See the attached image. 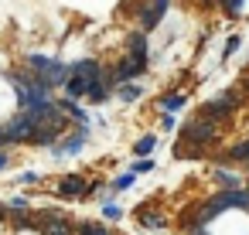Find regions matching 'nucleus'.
Instances as JSON below:
<instances>
[{
	"instance_id": "nucleus-1",
	"label": "nucleus",
	"mask_w": 249,
	"mask_h": 235,
	"mask_svg": "<svg viewBox=\"0 0 249 235\" xmlns=\"http://www.w3.org/2000/svg\"><path fill=\"white\" fill-rule=\"evenodd\" d=\"M215 140H218V123L208 119V116H198V119H191V123L181 130V140H178L174 153H178V157L201 153V150H208Z\"/></svg>"
},
{
	"instance_id": "nucleus-2",
	"label": "nucleus",
	"mask_w": 249,
	"mask_h": 235,
	"mask_svg": "<svg viewBox=\"0 0 249 235\" xmlns=\"http://www.w3.org/2000/svg\"><path fill=\"white\" fill-rule=\"evenodd\" d=\"M28 68H31L35 79L45 82L48 89L65 85V79H69V65H62V62H55V58H45V55H28Z\"/></svg>"
},
{
	"instance_id": "nucleus-3",
	"label": "nucleus",
	"mask_w": 249,
	"mask_h": 235,
	"mask_svg": "<svg viewBox=\"0 0 249 235\" xmlns=\"http://www.w3.org/2000/svg\"><path fill=\"white\" fill-rule=\"evenodd\" d=\"M235 109H239V92L232 89V92H222V96L208 99V102L201 106V116H208V119H215V123H225Z\"/></svg>"
},
{
	"instance_id": "nucleus-4",
	"label": "nucleus",
	"mask_w": 249,
	"mask_h": 235,
	"mask_svg": "<svg viewBox=\"0 0 249 235\" xmlns=\"http://www.w3.org/2000/svg\"><path fill=\"white\" fill-rule=\"evenodd\" d=\"M4 130H7V140H11V143H31V136H35V130H38V119H35L28 109H21L14 119L4 123Z\"/></svg>"
},
{
	"instance_id": "nucleus-5",
	"label": "nucleus",
	"mask_w": 249,
	"mask_h": 235,
	"mask_svg": "<svg viewBox=\"0 0 249 235\" xmlns=\"http://www.w3.org/2000/svg\"><path fill=\"white\" fill-rule=\"evenodd\" d=\"M167 7H171V0H140V7H137V21H140V31H154L160 21H164V14H167Z\"/></svg>"
},
{
	"instance_id": "nucleus-6",
	"label": "nucleus",
	"mask_w": 249,
	"mask_h": 235,
	"mask_svg": "<svg viewBox=\"0 0 249 235\" xmlns=\"http://www.w3.org/2000/svg\"><path fill=\"white\" fill-rule=\"evenodd\" d=\"M38 225H41V235H75L72 221H69L62 211H45V215L38 218Z\"/></svg>"
},
{
	"instance_id": "nucleus-7",
	"label": "nucleus",
	"mask_w": 249,
	"mask_h": 235,
	"mask_svg": "<svg viewBox=\"0 0 249 235\" xmlns=\"http://www.w3.org/2000/svg\"><path fill=\"white\" fill-rule=\"evenodd\" d=\"M143 72H147V68L137 65V62L126 55V58H120V62L113 65V82H116V85H123V82H137V75H143Z\"/></svg>"
},
{
	"instance_id": "nucleus-8",
	"label": "nucleus",
	"mask_w": 249,
	"mask_h": 235,
	"mask_svg": "<svg viewBox=\"0 0 249 235\" xmlns=\"http://www.w3.org/2000/svg\"><path fill=\"white\" fill-rule=\"evenodd\" d=\"M62 126H65V123H38L31 143H35V147H55V143L62 140Z\"/></svg>"
},
{
	"instance_id": "nucleus-9",
	"label": "nucleus",
	"mask_w": 249,
	"mask_h": 235,
	"mask_svg": "<svg viewBox=\"0 0 249 235\" xmlns=\"http://www.w3.org/2000/svg\"><path fill=\"white\" fill-rule=\"evenodd\" d=\"M126 48H130L126 55H130L137 65H143V68H147V31H133V34H130V41H126Z\"/></svg>"
},
{
	"instance_id": "nucleus-10",
	"label": "nucleus",
	"mask_w": 249,
	"mask_h": 235,
	"mask_svg": "<svg viewBox=\"0 0 249 235\" xmlns=\"http://www.w3.org/2000/svg\"><path fill=\"white\" fill-rule=\"evenodd\" d=\"M86 184H89V181H82L79 174H65V177L58 181V194H62V198H82V194H86Z\"/></svg>"
},
{
	"instance_id": "nucleus-11",
	"label": "nucleus",
	"mask_w": 249,
	"mask_h": 235,
	"mask_svg": "<svg viewBox=\"0 0 249 235\" xmlns=\"http://www.w3.org/2000/svg\"><path fill=\"white\" fill-rule=\"evenodd\" d=\"M218 164H249V140H242V143H235L232 150H225V153L218 157Z\"/></svg>"
},
{
	"instance_id": "nucleus-12",
	"label": "nucleus",
	"mask_w": 249,
	"mask_h": 235,
	"mask_svg": "<svg viewBox=\"0 0 249 235\" xmlns=\"http://www.w3.org/2000/svg\"><path fill=\"white\" fill-rule=\"evenodd\" d=\"M55 102H58V109H62L65 116H72V119H79L82 126L89 123V113H86L82 106H75V99H72V96H65V99H55Z\"/></svg>"
},
{
	"instance_id": "nucleus-13",
	"label": "nucleus",
	"mask_w": 249,
	"mask_h": 235,
	"mask_svg": "<svg viewBox=\"0 0 249 235\" xmlns=\"http://www.w3.org/2000/svg\"><path fill=\"white\" fill-rule=\"evenodd\" d=\"M89 140V130H79L75 136H69V140H62V143H55V157L58 153H75V150H82V143Z\"/></svg>"
},
{
	"instance_id": "nucleus-14",
	"label": "nucleus",
	"mask_w": 249,
	"mask_h": 235,
	"mask_svg": "<svg viewBox=\"0 0 249 235\" xmlns=\"http://www.w3.org/2000/svg\"><path fill=\"white\" fill-rule=\"evenodd\" d=\"M188 106V96L184 92H171V96H160V109L164 113H181Z\"/></svg>"
},
{
	"instance_id": "nucleus-15",
	"label": "nucleus",
	"mask_w": 249,
	"mask_h": 235,
	"mask_svg": "<svg viewBox=\"0 0 249 235\" xmlns=\"http://www.w3.org/2000/svg\"><path fill=\"white\" fill-rule=\"evenodd\" d=\"M116 96H120L123 102H137V99L143 96V89H140L137 82H123V85H116Z\"/></svg>"
},
{
	"instance_id": "nucleus-16",
	"label": "nucleus",
	"mask_w": 249,
	"mask_h": 235,
	"mask_svg": "<svg viewBox=\"0 0 249 235\" xmlns=\"http://www.w3.org/2000/svg\"><path fill=\"white\" fill-rule=\"evenodd\" d=\"M140 225H147V228H164L167 218H164V215H154L150 208H143V211H140Z\"/></svg>"
},
{
	"instance_id": "nucleus-17",
	"label": "nucleus",
	"mask_w": 249,
	"mask_h": 235,
	"mask_svg": "<svg viewBox=\"0 0 249 235\" xmlns=\"http://www.w3.org/2000/svg\"><path fill=\"white\" fill-rule=\"evenodd\" d=\"M75 235H109V228L99 221H82V225H75Z\"/></svg>"
},
{
	"instance_id": "nucleus-18",
	"label": "nucleus",
	"mask_w": 249,
	"mask_h": 235,
	"mask_svg": "<svg viewBox=\"0 0 249 235\" xmlns=\"http://www.w3.org/2000/svg\"><path fill=\"white\" fill-rule=\"evenodd\" d=\"M154 147H157V136H140V140H137V147H133V153H137V157H147Z\"/></svg>"
},
{
	"instance_id": "nucleus-19",
	"label": "nucleus",
	"mask_w": 249,
	"mask_h": 235,
	"mask_svg": "<svg viewBox=\"0 0 249 235\" xmlns=\"http://www.w3.org/2000/svg\"><path fill=\"white\" fill-rule=\"evenodd\" d=\"M215 181H218L222 187H239V184H242V181H239V177H235L232 170H225V167H218V174H215Z\"/></svg>"
},
{
	"instance_id": "nucleus-20",
	"label": "nucleus",
	"mask_w": 249,
	"mask_h": 235,
	"mask_svg": "<svg viewBox=\"0 0 249 235\" xmlns=\"http://www.w3.org/2000/svg\"><path fill=\"white\" fill-rule=\"evenodd\" d=\"M103 218H106V221H120V218H123V208H120L116 201H106V204H103Z\"/></svg>"
},
{
	"instance_id": "nucleus-21",
	"label": "nucleus",
	"mask_w": 249,
	"mask_h": 235,
	"mask_svg": "<svg viewBox=\"0 0 249 235\" xmlns=\"http://www.w3.org/2000/svg\"><path fill=\"white\" fill-rule=\"evenodd\" d=\"M133 181H137V174L130 170V174H123V177H116V181H113V191H126Z\"/></svg>"
},
{
	"instance_id": "nucleus-22",
	"label": "nucleus",
	"mask_w": 249,
	"mask_h": 235,
	"mask_svg": "<svg viewBox=\"0 0 249 235\" xmlns=\"http://www.w3.org/2000/svg\"><path fill=\"white\" fill-rule=\"evenodd\" d=\"M130 170H133V174H147V170H154V160H147V157H143V160H133Z\"/></svg>"
},
{
	"instance_id": "nucleus-23",
	"label": "nucleus",
	"mask_w": 249,
	"mask_h": 235,
	"mask_svg": "<svg viewBox=\"0 0 249 235\" xmlns=\"http://www.w3.org/2000/svg\"><path fill=\"white\" fill-rule=\"evenodd\" d=\"M239 45H242V41H239V38L232 34V38L225 41V48H222V55H225V58H229V55H235V51H239Z\"/></svg>"
},
{
	"instance_id": "nucleus-24",
	"label": "nucleus",
	"mask_w": 249,
	"mask_h": 235,
	"mask_svg": "<svg viewBox=\"0 0 249 235\" xmlns=\"http://www.w3.org/2000/svg\"><path fill=\"white\" fill-rule=\"evenodd\" d=\"M35 181H38V174H35V170H28V174H21V184H35Z\"/></svg>"
},
{
	"instance_id": "nucleus-25",
	"label": "nucleus",
	"mask_w": 249,
	"mask_h": 235,
	"mask_svg": "<svg viewBox=\"0 0 249 235\" xmlns=\"http://www.w3.org/2000/svg\"><path fill=\"white\" fill-rule=\"evenodd\" d=\"M7 164H11V157H7L4 150H0V170H7Z\"/></svg>"
},
{
	"instance_id": "nucleus-26",
	"label": "nucleus",
	"mask_w": 249,
	"mask_h": 235,
	"mask_svg": "<svg viewBox=\"0 0 249 235\" xmlns=\"http://www.w3.org/2000/svg\"><path fill=\"white\" fill-rule=\"evenodd\" d=\"M7 211H11L7 204H0V221H4V218H7Z\"/></svg>"
},
{
	"instance_id": "nucleus-27",
	"label": "nucleus",
	"mask_w": 249,
	"mask_h": 235,
	"mask_svg": "<svg viewBox=\"0 0 249 235\" xmlns=\"http://www.w3.org/2000/svg\"><path fill=\"white\" fill-rule=\"evenodd\" d=\"M242 89H246V92H249V79H246V82H242Z\"/></svg>"
}]
</instances>
